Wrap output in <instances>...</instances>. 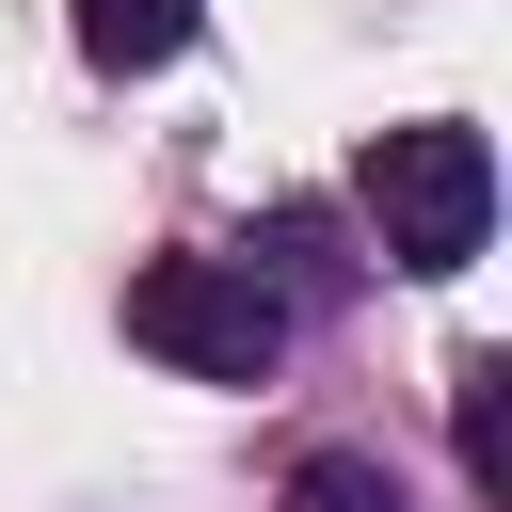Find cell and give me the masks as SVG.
I'll list each match as a JSON object with an SVG mask.
<instances>
[{
	"mask_svg": "<svg viewBox=\"0 0 512 512\" xmlns=\"http://www.w3.org/2000/svg\"><path fill=\"white\" fill-rule=\"evenodd\" d=\"M368 224H384V256L400 272H464L480 240H496V144L480 128H384L368 144Z\"/></svg>",
	"mask_w": 512,
	"mask_h": 512,
	"instance_id": "6da1fadb",
	"label": "cell"
},
{
	"mask_svg": "<svg viewBox=\"0 0 512 512\" xmlns=\"http://www.w3.org/2000/svg\"><path fill=\"white\" fill-rule=\"evenodd\" d=\"M128 336H144L160 368H192V384H256V368L288 352V304H272L240 256H144V272H128Z\"/></svg>",
	"mask_w": 512,
	"mask_h": 512,
	"instance_id": "7a4b0ae2",
	"label": "cell"
},
{
	"mask_svg": "<svg viewBox=\"0 0 512 512\" xmlns=\"http://www.w3.org/2000/svg\"><path fill=\"white\" fill-rule=\"evenodd\" d=\"M80 48H96L112 80H144V64L192 48V0H80Z\"/></svg>",
	"mask_w": 512,
	"mask_h": 512,
	"instance_id": "3957f363",
	"label": "cell"
},
{
	"mask_svg": "<svg viewBox=\"0 0 512 512\" xmlns=\"http://www.w3.org/2000/svg\"><path fill=\"white\" fill-rule=\"evenodd\" d=\"M496 384H512L496 352H464V384H448V400H464V480H480V496H512V400H496Z\"/></svg>",
	"mask_w": 512,
	"mask_h": 512,
	"instance_id": "277c9868",
	"label": "cell"
},
{
	"mask_svg": "<svg viewBox=\"0 0 512 512\" xmlns=\"http://www.w3.org/2000/svg\"><path fill=\"white\" fill-rule=\"evenodd\" d=\"M288 512H400V480H384V464H352V448H320V464L288 480Z\"/></svg>",
	"mask_w": 512,
	"mask_h": 512,
	"instance_id": "5b68a950",
	"label": "cell"
}]
</instances>
